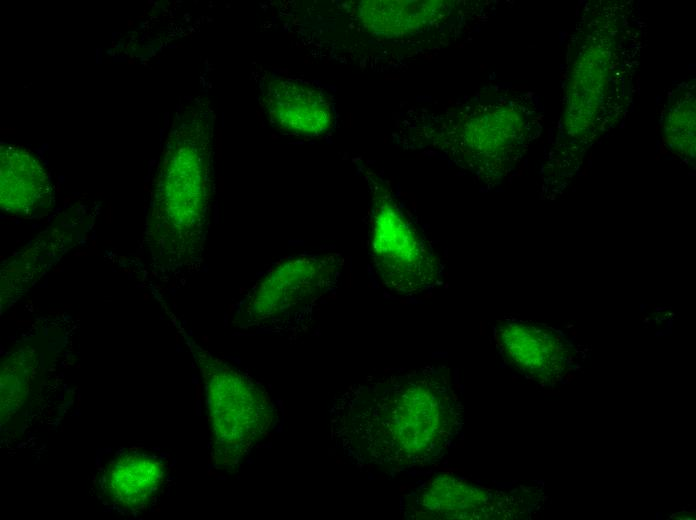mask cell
Returning <instances> with one entry per match:
<instances>
[{
	"label": "cell",
	"instance_id": "6da1fadb",
	"mask_svg": "<svg viewBox=\"0 0 696 520\" xmlns=\"http://www.w3.org/2000/svg\"><path fill=\"white\" fill-rule=\"evenodd\" d=\"M450 369L427 365L351 385L331 401L330 435L360 468L400 472L442 461L463 427Z\"/></svg>",
	"mask_w": 696,
	"mask_h": 520
},
{
	"label": "cell",
	"instance_id": "7a4b0ae2",
	"mask_svg": "<svg viewBox=\"0 0 696 520\" xmlns=\"http://www.w3.org/2000/svg\"><path fill=\"white\" fill-rule=\"evenodd\" d=\"M189 106L168 138L152 195L145 243L166 281L197 272L204 261L213 193L212 116Z\"/></svg>",
	"mask_w": 696,
	"mask_h": 520
},
{
	"label": "cell",
	"instance_id": "3957f363",
	"mask_svg": "<svg viewBox=\"0 0 696 520\" xmlns=\"http://www.w3.org/2000/svg\"><path fill=\"white\" fill-rule=\"evenodd\" d=\"M528 99L491 93L447 104L404 110L396 125L398 145L441 156L491 181L503 177L521 157L532 134Z\"/></svg>",
	"mask_w": 696,
	"mask_h": 520
},
{
	"label": "cell",
	"instance_id": "277c9868",
	"mask_svg": "<svg viewBox=\"0 0 696 520\" xmlns=\"http://www.w3.org/2000/svg\"><path fill=\"white\" fill-rule=\"evenodd\" d=\"M343 266L342 254L334 251L276 262L247 291L234 323L293 338L306 333L321 300L337 288Z\"/></svg>",
	"mask_w": 696,
	"mask_h": 520
},
{
	"label": "cell",
	"instance_id": "5b68a950",
	"mask_svg": "<svg viewBox=\"0 0 696 520\" xmlns=\"http://www.w3.org/2000/svg\"><path fill=\"white\" fill-rule=\"evenodd\" d=\"M202 375L211 429V458L216 467L233 471L270 431L273 402L248 374L185 336Z\"/></svg>",
	"mask_w": 696,
	"mask_h": 520
},
{
	"label": "cell",
	"instance_id": "8992f818",
	"mask_svg": "<svg viewBox=\"0 0 696 520\" xmlns=\"http://www.w3.org/2000/svg\"><path fill=\"white\" fill-rule=\"evenodd\" d=\"M363 174L371 195L370 255L381 283L403 296L442 284V264L395 199L388 183L370 167Z\"/></svg>",
	"mask_w": 696,
	"mask_h": 520
},
{
	"label": "cell",
	"instance_id": "52a82bcc",
	"mask_svg": "<svg viewBox=\"0 0 696 520\" xmlns=\"http://www.w3.org/2000/svg\"><path fill=\"white\" fill-rule=\"evenodd\" d=\"M465 2L359 1L353 24L382 43L398 66L447 46L463 26Z\"/></svg>",
	"mask_w": 696,
	"mask_h": 520
},
{
	"label": "cell",
	"instance_id": "ba28073f",
	"mask_svg": "<svg viewBox=\"0 0 696 520\" xmlns=\"http://www.w3.org/2000/svg\"><path fill=\"white\" fill-rule=\"evenodd\" d=\"M534 500L527 490L498 491L451 474L435 475L401 497L410 520H488L528 516Z\"/></svg>",
	"mask_w": 696,
	"mask_h": 520
},
{
	"label": "cell",
	"instance_id": "9c48e42d",
	"mask_svg": "<svg viewBox=\"0 0 696 520\" xmlns=\"http://www.w3.org/2000/svg\"><path fill=\"white\" fill-rule=\"evenodd\" d=\"M495 334L505 362L536 381H557L572 364L573 347L545 324L504 319L496 324Z\"/></svg>",
	"mask_w": 696,
	"mask_h": 520
},
{
	"label": "cell",
	"instance_id": "30bf717a",
	"mask_svg": "<svg viewBox=\"0 0 696 520\" xmlns=\"http://www.w3.org/2000/svg\"><path fill=\"white\" fill-rule=\"evenodd\" d=\"M262 106L273 126L297 135L320 136L334 125L330 95L320 86L291 78L268 81Z\"/></svg>",
	"mask_w": 696,
	"mask_h": 520
},
{
	"label": "cell",
	"instance_id": "8fae6325",
	"mask_svg": "<svg viewBox=\"0 0 696 520\" xmlns=\"http://www.w3.org/2000/svg\"><path fill=\"white\" fill-rule=\"evenodd\" d=\"M79 225L62 221L48 227L35 240L16 251L1 265V307L25 293L50 267L73 248L80 238Z\"/></svg>",
	"mask_w": 696,
	"mask_h": 520
},
{
	"label": "cell",
	"instance_id": "7c38bea8",
	"mask_svg": "<svg viewBox=\"0 0 696 520\" xmlns=\"http://www.w3.org/2000/svg\"><path fill=\"white\" fill-rule=\"evenodd\" d=\"M52 186L42 164L13 145L0 149V206L7 213L28 215L50 204Z\"/></svg>",
	"mask_w": 696,
	"mask_h": 520
},
{
	"label": "cell",
	"instance_id": "4fadbf2b",
	"mask_svg": "<svg viewBox=\"0 0 696 520\" xmlns=\"http://www.w3.org/2000/svg\"><path fill=\"white\" fill-rule=\"evenodd\" d=\"M163 478V465L156 458L129 453L108 465L102 486L105 496L114 505L132 511L148 504L159 490Z\"/></svg>",
	"mask_w": 696,
	"mask_h": 520
}]
</instances>
